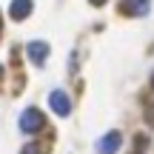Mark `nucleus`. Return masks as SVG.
I'll return each mask as SVG.
<instances>
[{
  "label": "nucleus",
  "instance_id": "1",
  "mask_svg": "<svg viewBox=\"0 0 154 154\" xmlns=\"http://www.w3.org/2000/svg\"><path fill=\"white\" fill-rule=\"evenodd\" d=\"M43 126H46V117H43V111L34 109V106L20 114V131H23V134H37Z\"/></svg>",
  "mask_w": 154,
  "mask_h": 154
},
{
  "label": "nucleus",
  "instance_id": "2",
  "mask_svg": "<svg viewBox=\"0 0 154 154\" xmlns=\"http://www.w3.org/2000/svg\"><path fill=\"white\" fill-rule=\"evenodd\" d=\"M49 106H51V111H54L57 117H69L72 114V97H69L63 88H54V91L49 94Z\"/></svg>",
  "mask_w": 154,
  "mask_h": 154
},
{
  "label": "nucleus",
  "instance_id": "3",
  "mask_svg": "<svg viewBox=\"0 0 154 154\" xmlns=\"http://www.w3.org/2000/svg\"><path fill=\"white\" fill-rule=\"evenodd\" d=\"M120 143H123V134L120 131H109L97 140V154H117L120 151Z\"/></svg>",
  "mask_w": 154,
  "mask_h": 154
},
{
  "label": "nucleus",
  "instance_id": "4",
  "mask_svg": "<svg viewBox=\"0 0 154 154\" xmlns=\"http://www.w3.org/2000/svg\"><path fill=\"white\" fill-rule=\"evenodd\" d=\"M26 54H29V60H32L34 66H43V63L49 60V43H43V40H32V43L26 46Z\"/></svg>",
  "mask_w": 154,
  "mask_h": 154
},
{
  "label": "nucleus",
  "instance_id": "5",
  "mask_svg": "<svg viewBox=\"0 0 154 154\" xmlns=\"http://www.w3.org/2000/svg\"><path fill=\"white\" fill-rule=\"evenodd\" d=\"M32 0H11V9H9V14H11V20H26L29 14H32Z\"/></svg>",
  "mask_w": 154,
  "mask_h": 154
},
{
  "label": "nucleus",
  "instance_id": "6",
  "mask_svg": "<svg viewBox=\"0 0 154 154\" xmlns=\"http://www.w3.org/2000/svg\"><path fill=\"white\" fill-rule=\"evenodd\" d=\"M149 6H151V0H123V11L126 14H137V17H143L149 11Z\"/></svg>",
  "mask_w": 154,
  "mask_h": 154
},
{
  "label": "nucleus",
  "instance_id": "7",
  "mask_svg": "<svg viewBox=\"0 0 154 154\" xmlns=\"http://www.w3.org/2000/svg\"><path fill=\"white\" fill-rule=\"evenodd\" d=\"M20 154H46V149H43L40 143H26V146L20 149Z\"/></svg>",
  "mask_w": 154,
  "mask_h": 154
},
{
  "label": "nucleus",
  "instance_id": "8",
  "mask_svg": "<svg viewBox=\"0 0 154 154\" xmlns=\"http://www.w3.org/2000/svg\"><path fill=\"white\" fill-rule=\"evenodd\" d=\"M88 3H91V6H103L106 0H88Z\"/></svg>",
  "mask_w": 154,
  "mask_h": 154
},
{
  "label": "nucleus",
  "instance_id": "9",
  "mask_svg": "<svg viewBox=\"0 0 154 154\" xmlns=\"http://www.w3.org/2000/svg\"><path fill=\"white\" fill-rule=\"evenodd\" d=\"M0 77H3V66H0Z\"/></svg>",
  "mask_w": 154,
  "mask_h": 154
}]
</instances>
